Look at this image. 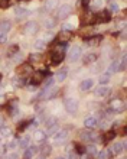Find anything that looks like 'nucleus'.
Returning a JSON list of instances; mask_svg holds the SVG:
<instances>
[{"mask_svg":"<svg viewBox=\"0 0 127 159\" xmlns=\"http://www.w3.org/2000/svg\"><path fill=\"white\" fill-rule=\"evenodd\" d=\"M124 148H126V142H117V143H114L113 146H111V155H120L123 151H124Z\"/></svg>","mask_w":127,"mask_h":159,"instance_id":"nucleus-7","label":"nucleus"},{"mask_svg":"<svg viewBox=\"0 0 127 159\" xmlns=\"http://www.w3.org/2000/svg\"><path fill=\"white\" fill-rule=\"evenodd\" d=\"M81 137H82L84 140H90V139H92V134L90 133V132H82V133H81Z\"/></svg>","mask_w":127,"mask_h":159,"instance_id":"nucleus-40","label":"nucleus"},{"mask_svg":"<svg viewBox=\"0 0 127 159\" xmlns=\"http://www.w3.org/2000/svg\"><path fill=\"white\" fill-rule=\"evenodd\" d=\"M71 36H72V33H71V32H68V30H62V32L58 35V41L62 42V44H67V42L71 39Z\"/></svg>","mask_w":127,"mask_h":159,"instance_id":"nucleus-14","label":"nucleus"},{"mask_svg":"<svg viewBox=\"0 0 127 159\" xmlns=\"http://www.w3.org/2000/svg\"><path fill=\"white\" fill-rule=\"evenodd\" d=\"M33 72V68L30 64H22L19 67V69H17V74L20 75V77H27V75H30Z\"/></svg>","mask_w":127,"mask_h":159,"instance_id":"nucleus-5","label":"nucleus"},{"mask_svg":"<svg viewBox=\"0 0 127 159\" xmlns=\"http://www.w3.org/2000/svg\"><path fill=\"white\" fill-rule=\"evenodd\" d=\"M25 32L27 35H35L38 32V23L36 22H27L26 26H25Z\"/></svg>","mask_w":127,"mask_h":159,"instance_id":"nucleus-9","label":"nucleus"},{"mask_svg":"<svg viewBox=\"0 0 127 159\" xmlns=\"http://www.w3.org/2000/svg\"><path fill=\"white\" fill-rule=\"evenodd\" d=\"M22 78H13L12 80V82H13L15 85H17V87H20V85H23L25 84V81H20Z\"/></svg>","mask_w":127,"mask_h":159,"instance_id":"nucleus-41","label":"nucleus"},{"mask_svg":"<svg viewBox=\"0 0 127 159\" xmlns=\"http://www.w3.org/2000/svg\"><path fill=\"white\" fill-rule=\"evenodd\" d=\"M29 61L30 62H38V61H41V55L39 54H30L29 55Z\"/></svg>","mask_w":127,"mask_h":159,"instance_id":"nucleus-34","label":"nucleus"},{"mask_svg":"<svg viewBox=\"0 0 127 159\" xmlns=\"http://www.w3.org/2000/svg\"><path fill=\"white\" fill-rule=\"evenodd\" d=\"M10 4V0H0V7H7V6Z\"/></svg>","mask_w":127,"mask_h":159,"instance_id":"nucleus-43","label":"nucleus"},{"mask_svg":"<svg viewBox=\"0 0 127 159\" xmlns=\"http://www.w3.org/2000/svg\"><path fill=\"white\" fill-rule=\"evenodd\" d=\"M36 152V148H26L25 149V153H23V159H32L33 158V153Z\"/></svg>","mask_w":127,"mask_h":159,"instance_id":"nucleus-20","label":"nucleus"},{"mask_svg":"<svg viewBox=\"0 0 127 159\" xmlns=\"http://www.w3.org/2000/svg\"><path fill=\"white\" fill-rule=\"evenodd\" d=\"M110 19H111V15L108 10H100L94 16L95 23H106V22H110Z\"/></svg>","mask_w":127,"mask_h":159,"instance_id":"nucleus-1","label":"nucleus"},{"mask_svg":"<svg viewBox=\"0 0 127 159\" xmlns=\"http://www.w3.org/2000/svg\"><path fill=\"white\" fill-rule=\"evenodd\" d=\"M79 57H81V48L79 46H74L72 49L69 51V61L71 62H75V61L79 59Z\"/></svg>","mask_w":127,"mask_h":159,"instance_id":"nucleus-8","label":"nucleus"},{"mask_svg":"<svg viewBox=\"0 0 127 159\" xmlns=\"http://www.w3.org/2000/svg\"><path fill=\"white\" fill-rule=\"evenodd\" d=\"M71 10H72V9H71L69 4H62V6L59 7V10L57 12V17H58L59 20L67 19V17L71 15Z\"/></svg>","mask_w":127,"mask_h":159,"instance_id":"nucleus-2","label":"nucleus"},{"mask_svg":"<svg viewBox=\"0 0 127 159\" xmlns=\"http://www.w3.org/2000/svg\"><path fill=\"white\" fill-rule=\"evenodd\" d=\"M33 137H35L36 142H43V140H45V137H46V133L42 132V130H36L35 134H33Z\"/></svg>","mask_w":127,"mask_h":159,"instance_id":"nucleus-22","label":"nucleus"},{"mask_svg":"<svg viewBox=\"0 0 127 159\" xmlns=\"http://www.w3.org/2000/svg\"><path fill=\"white\" fill-rule=\"evenodd\" d=\"M110 107H111V110H113V111L120 113V111H123V110H124V103H123L121 100L116 99V100H113V101L110 103Z\"/></svg>","mask_w":127,"mask_h":159,"instance_id":"nucleus-6","label":"nucleus"},{"mask_svg":"<svg viewBox=\"0 0 127 159\" xmlns=\"http://www.w3.org/2000/svg\"><path fill=\"white\" fill-rule=\"evenodd\" d=\"M101 41H103V36L97 35V36H92V38L87 39V45H88V46H98Z\"/></svg>","mask_w":127,"mask_h":159,"instance_id":"nucleus-13","label":"nucleus"},{"mask_svg":"<svg viewBox=\"0 0 127 159\" xmlns=\"http://www.w3.org/2000/svg\"><path fill=\"white\" fill-rule=\"evenodd\" d=\"M45 124H46V127H48V129H51V127H54V126H57V124H58V120H57V119H55V117L46 119Z\"/></svg>","mask_w":127,"mask_h":159,"instance_id":"nucleus-30","label":"nucleus"},{"mask_svg":"<svg viewBox=\"0 0 127 159\" xmlns=\"http://www.w3.org/2000/svg\"><path fill=\"white\" fill-rule=\"evenodd\" d=\"M52 38H54V35H52V33H48V35H46V39H48V41H49V39H52Z\"/></svg>","mask_w":127,"mask_h":159,"instance_id":"nucleus-52","label":"nucleus"},{"mask_svg":"<svg viewBox=\"0 0 127 159\" xmlns=\"http://www.w3.org/2000/svg\"><path fill=\"white\" fill-rule=\"evenodd\" d=\"M16 145H17V143L15 142V140H12V142L7 145V148H9V149H15V148H16Z\"/></svg>","mask_w":127,"mask_h":159,"instance_id":"nucleus-47","label":"nucleus"},{"mask_svg":"<svg viewBox=\"0 0 127 159\" xmlns=\"http://www.w3.org/2000/svg\"><path fill=\"white\" fill-rule=\"evenodd\" d=\"M68 159H77V156L74 153H69V155H68Z\"/></svg>","mask_w":127,"mask_h":159,"instance_id":"nucleus-51","label":"nucleus"},{"mask_svg":"<svg viewBox=\"0 0 127 159\" xmlns=\"http://www.w3.org/2000/svg\"><path fill=\"white\" fill-rule=\"evenodd\" d=\"M108 81H110V74H107V72H106V74H103V75L100 77V82H101L103 85L107 84Z\"/></svg>","mask_w":127,"mask_h":159,"instance_id":"nucleus-36","label":"nucleus"},{"mask_svg":"<svg viewBox=\"0 0 127 159\" xmlns=\"http://www.w3.org/2000/svg\"><path fill=\"white\" fill-rule=\"evenodd\" d=\"M82 23H94V15L91 12H85L82 15Z\"/></svg>","mask_w":127,"mask_h":159,"instance_id":"nucleus-19","label":"nucleus"},{"mask_svg":"<svg viewBox=\"0 0 127 159\" xmlns=\"http://www.w3.org/2000/svg\"><path fill=\"white\" fill-rule=\"evenodd\" d=\"M51 152H52V148H51V146H49V145H45V146H43V148H42V155H43V156H46V155H49V153H51Z\"/></svg>","mask_w":127,"mask_h":159,"instance_id":"nucleus-37","label":"nucleus"},{"mask_svg":"<svg viewBox=\"0 0 127 159\" xmlns=\"http://www.w3.org/2000/svg\"><path fill=\"white\" fill-rule=\"evenodd\" d=\"M119 71V61H114V62H111V65L108 67V69H107V74H114V72H117Z\"/></svg>","mask_w":127,"mask_h":159,"instance_id":"nucleus-23","label":"nucleus"},{"mask_svg":"<svg viewBox=\"0 0 127 159\" xmlns=\"http://www.w3.org/2000/svg\"><path fill=\"white\" fill-rule=\"evenodd\" d=\"M64 106H65V110L68 113H77V110H78V103L74 99H65Z\"/></svg>","mask_w":127,"mask_h":159,"instance_id":"nucleus-3","label":"nucleus"},{"mask_svg":"<svg viewBox=\"0 0 127 159\" xmlns=\"http://www.w3.org/2000/svg\"><path fill=\"white\" fill-rule=\"evenodd\" d=\"M97 124H98V121H97L95 117H87L84 120V126L87 127V129H95Z\"/></svg>","mask_w":127,"mask_h":159,"instance_id":"nucleus-12","label":"nucleus"},{"mask_svg":"<svg viewBox=\"0 0 127 159\" xmlns=\"http://www.w3.org/2000/svg\"><path fill=\"white\" fill-rule=\"evenodd\" d=\"M17 51H19V46H17V45H13V46H10V48H9V52H7V55H9V57H12V55H13V54H16Z\"/></svg>","mask_w":127,"mask_h":159,"instance_id":"nucleus-38","label":"nucleus"},{"mask_svg":"<svg viewBox=\"0 0 127 159\" xmlns=\"http://www.w3.org/2000/svg\"><path fill=\"white\" fill-rule=\"evenodd\" d=\"M7 159H19V156H17V153H10L7 156Z\"/></svg>","mask_w":127,"mask_h":159,"instance_id":"nucleus-49","label":"nucleus"},{"mask_svg":"<svg viewBox=\"0 0 127 159\" xmlns=\"http://www.w3.org/2000/svg\"><path fill=\"white\" fill-rule=\"evenodd\" d=\"M75 148H77V153H79V155H82V153H85V146H82V145H75Z\"/></svg>","mask_w":127,"mask_h":159,"instance_id":"nucleus-39","label":"nucleus"},{"mask_svg":"<svg viewBox=\"0 0 127 159\" xmlns=\"http://www.w3.org/2000/svg\"><path fill=\"white\" fill-rule=\"evenodd\" d=\"M85 152H88L90 155H97L98 152H97V148H95L94 145H90L88 148H85Z\"/></svg>","mask_w":127,"mask_h":159,"instance_id":"nucleus-33","label":"nucleus"},{"mask_svg":"<svg viewBox=\"0 0 127 159\" xmlns=\"http://www.w3.org/2000/svg\"><path fill=\"white\" fill-rule=\"evenodd\" d=\"M33 46H35L36 51H43L46 48V44H45V41H42V39H38V41L33 44Z\"/></svg>","mask_w":127,"mask_h":159,"instance_id":"nucleus-26","label":"nucleus"},{"mask_svg":"<svg viewBox=\"0 0 127 159\" xmlns=\"http://www.w3.org/2000/svg\"><path fill=\"white\" fill-rule=\"evenodd\" d=\"M6 41H7V38H6V33H2V35H0V44H4Z\"/></svg>","mask_w":127,"mask_h":159,"instance_id":"nucleus-46","label":"nucleus"},{"mask_svg":"<svg viewBox=\"0 0 127 159\" xmlns=\"http://www.w3.org/2000/svg\"><path fill=\"white\" fill-rule=\"evenodd\" d=\"M88 3H90V0H82V4L84 6H88Z\"/></svg>","mask_w":127,"mask_h":159,"instance_id":"nucleus-53","label":"nucleus"},{"mask_svg":"<svg viewBox=\"0 0 127 159\" xmlns=\"http://www.w3.org/2000/svg\"><path fill=\"white\" fill-rule=\"evenodd\" d=\"M36 159H46V156H43V155H41V156H38Z\"/></svg>","mask_w":127,"mask_h":159,"instance_id":"nucleus-54","label":"nucleus"},{"mask_svg":"<svg viewBox=\"0 0 127 159\" xmlns=\"http://www.w3.org/2000/svg\"><path fill=\"white\" fill-rule=\"evenodd\" d=\"M55 78L58 80V81H64L65 78H67V71H59V72H57V75H55Z\"/></svg>","mask_w":127,"mask_h":159,"instance_id":"nucleus-31","label":"nucleus"},{"mask_svg":"<svg viewBox=\"0 0 127 159\" xmlns=\"http://www.w3.org/2000/svg\"><path fill=\"white\" fill-rule=\"evenodd\" d=\"M110 88L107 87V85H100L98 88H95V94L97 96H100V97H106L108 93H110Z\"/></svg>","mask_w":127,"mask_h":159,"instance_id":"nucleus-16","label":"nucleus"},{"mask_svg":"<svg viewBox=\"0 0 127 159\" xmlns=\"http://www.w3.org/2000/svg\"><path fill=\"white\" fill-rule=\"evenodd\" d=\"M52 64L54 65H58V64H61L64 61V58H65V55L64 54H57V52H52Z\"/></svg>","mask_w":127,"mask_h":159,"instance_id":"nucleus-18","label":"nucleus"},{"mask_svg":"<svg viewBox=\"0 0 127 159\" xmlns=\"http://www.w3.org/2000/svg\"><path fill=\"white\" fill-rule=\"evenodd\" d=\"M20 61H22V55L20 54L15 55V62H20Z\"/></svg>","mask_w":127,"mask_h":159,"instance_id":"nucleus-48","label":"nucleus"},{"mask_svg":"<svg viewBox=\"0 0 127 159\" xmlns=\"http://www.w3.org/2000/svg\"><path fill=\"white\" fill-rule=\"evenodd\" d=\"M27 124H29L27 121H23V123H20V126H19V132H22V130H25L26 127H29Z\"/></svg>","mask_w":127,"mask_h":159,"instance_id":"nucleus-44","label":"nucleus"},{"mask_svg":"<svg viewBox=\"0 0 127 159\" xmlns=\"http://www.w3.org/2000/svg\"><path fill=\"white\" fill-rule=\"evenodd\" d=\"M45 26H46V27H54V26H55L54 19H46V20H45Z\"/></svg>","mask_w":127,"mask_h":159,"instance_id":"nucleus-42","label":"nucleus"},{"mask_svg":"<svg viewBox=\"0 0 127 159\" xmlns=\"http://www.w3.org/2000/svg\"><path fill=\"white\" fill-rule=\"evenodd\" d=\"M10 29H12V23L9 22V20L0 22V35H2V33H7Z\"/></svg>","mask_w":127,"mask_h":159,"instance_id":"nucleus-17","label":"nucleus"},{"mask_svg":"<svg viewBox=\"0 0 127 159\" xmlns=\"http://www.w3.org/2000/svg\"><path fill=\"white\" fill-rule=\"evenodd\" d=\"M57 6H58V0H46V4H45L46 10H54Z\"/></svg>","mask_w":127,"mask_h":159,"instance_id":"nucleus-27","label":"nucleus"},{"mask_svg":"<svg viewBox=\"0 0 127 159\" xmlns=\"http://www.w3.org/2000/svg\"><path fill=\"white\" fill-rule=\"evenodd\" d=\"M64 30L71 32V30H72V25H69V23H65V25H64Z\"/></svg>","mask_w":127,"mask_h":159,"instance_id":"nucleus-45","label":"nucleus"},{"mask_svg":"<svg viewBox=\"0 0 127 159\" xmlns=\"http://www.w3.org/2000/svg\"><path fill=\"white\" fill-rule=\"evenodd\" d=\"M94 6H95V7H100V6H101V0H94Z\"/></svg>","mask_w":127,"mask_h":159,"instance_id":"nucleus-50","label":"nucleus"},{"mask_svg":"<svg viewBox=\"0 0 127 159\" xmlns=\"http://www.w3.org/2000/svg\"><path fill=\"white\" fill-rule=\"evenodd\" d=\"M29 142H30L29 136H25V137H22V139H20V142H19L20 148H22V149H26V148H29Z\"/></svg>","mask_w":127,"mask_h":159,"instance_id":"nucleus-28","label":"nucleus"},{"mask_svg":"<svg viewBox=\"0 0 127 159\" xmlns=\"http://www.w3.org/2000/svg\"><path fill=\"white\" fill-rule=\"evenodd\" d=\"M46 81H45V84H43V88H51L52 85H54V81L55 80L52 78V77H48V78H45Z\"/></svg>","mask_w":127,"mask_h":159,"instance_id":"nucleus-32","label":"nucleus"},{"mask_svg":"<svg viewBox=\"0 0 127 159\" xmlns=\"http://www.w3.org/2000/svg\"><path fill=\"white\" fill-rule=\"evenodd\" d=\"M67 137H68V130H58V132L54 134V139H55L57 143H62Z\"/></svg>","mask_w":127,"mask_h":159,"instance_id":"nucleus-10","label":"nucleus"},{"mask_svg":"<svg viewBox=\"0 0 127 159\" xmlns=\"http://www.w3.org/2000/svg\"><path fill=\"white\" fill-rule=\"evenodd\" d=\"M15 13H16L17 17H25V16H27V15H30V12L27 10V9L19 7V9H16V10H15Z\"/></svg>","mask_w":127,"mask_h":159,"instance_id":"nucleus-25","label":"nucleus"},{"mask_svg":"<svg viewBox=\"0 0 127 159\" xmlns=\"http://www.w3.org/2000/svg\"><path fill=\"white\" fill-rule=\"evenodd\" d=\"M57 91H58V90H55V88H43V91L38 96V99H39V100H48V99H52V97L57 96Z\"/></svg>","mask_w":127,"mask_h":159,"instance_id":"nucleus-4","label":"nucleus"},{"mask_svg":"<svg viewBox=\"0 0 127 159\" xmlns=\"http://www.w3.org/2000/svg\"><path fill=\"white\" fill-rule=\"evenodd\" d=\"M57 159H65V158H57Z\"/></svg>","mask_w":127,"mask_h":159,"instance_id":"nucleus-56","label":"nucleus"},{"mask_svg":"<svg viewBox=\"0 0 127 159\" xmlns=\"http://www.w3.org/2000/svg\"><path fill=\"white\" fill-rule=\"evenodd\" d=\"M26 2H29V0H26Z\"/></svg>","mask_w":127,"mask_h":159,"instance_id":"nucleus-57","label":"nucleus"},{"mask_svg":"<svg viewBox=\"0 0 127 159\" xmlns=\"http://www.w3.org/2000/svg\"><path fill=\"white\" fill-rule=\"evenodd\" d=\"M95 59H97V55L95 54H87L84 57V59H82V62L85 64H91V62H95Z\"/></svg>","mask_w":127,"mask_h":159,"instance_id":"nucleus-21","label":"nucleus"},{"mask_svg":"<svg viewBox=\"0 0 127 159\" xmlns=\"http://www.w3.org/2000/svg\"><path fill=\"white\" fill-rule=\"evenodd\" d=\"M0 81H2V74H0Z\"/></svg>","mask_w":127,"mask_h":159,"instance_id":"nucleus-55","label":"nucleus"},{"mask_svg":"<svg viewBox=\"0 0 127 159\" xmlns=\"http://www.w3.org/2000/svg\"><path fill=\"white\" fill-rule=\"evenodd\" d=\"M97 158L98 159H110L111 158V152L108 151V149H104V151H101V152L97 153Z\"/></svg>","mask_w":127,"mask_h":159,"instance_id":"nucleus-24","label":"nucleus"},{"mask_svg":"<svg viewBox=\"0 0 127 159\" xmlns=\"http://www.w3.org/2000/svg\"><path fill=\"white\" fill-rule=\"evenodd\" d=\"M114 137H116V132H114V130H110V132H107V133H106V136H104L103 142H104V143H107V142H110V140H113Z\"/></svg>","mask_w":127,"mask_h":159,"instance_id":"nucleus-29","label":"nucleus"},{"mask_svg":"<svg viewBox=\"0 0 127 159\" xmlns=\"http://www.w3.org/2000/svg\"><path fill=\"white\" fill-rule=\"evenodd\" d=\"M45 75H46V72L45 71H36L35 74H33V84H41V82L43 81V80H45Z\"/></svg>","mask_w":127,"mask_h":159,"instance_id":"nucleus-11","label":"nucleus"},{"mask_svg":"<svg viewBox=\"0 0 127 159\" xmlns=\"http://www.w3.org/2000/svg\"><path fill=\"white\" fill-rule=\"evenodd\" d=\"M119 3H117V2H114V0H111V2H110V10L111 12H119Z\"/></svg>","mask_w":127,"mask_h":159,"instance_id":"nucleus-35","label":"nucleus"},{"mask_svg":"<svg viewBox=\"0 0 127 159\" xmlns=\"http://www.w3.org/2000/svg\"><path fill=\"white\" fill-rule=\"evenodd\" d=\"M92 85H94V80L88 78V80H84V81L81 82L79 88H81V91H88L90 88H92Z\"/></svg>","mask_w":127,"mask_h":159,"instance_id":"nucleus-15","label":"nucleus"}]
</instances>
